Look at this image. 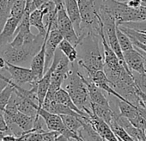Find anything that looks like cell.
<instances>
[{
    "label": "cell",
    "mask_w": 146,
    "mask_h": 141,
    "mask_svg": "<svg viewBox=\"0 0 146 141\" xmlns=\"http://www.w3.org/2000/svg\"><path fill=\"white\" fill-rule=\"evenodd\" d=\"M101 35L89 33L84 36L78 44L79 47L78 63L84 70H98L104 68V56L100 51Z\"/></svg>",
    "instance_id": "cell-1"
},
{
    "label": "cell",
    "mask_w": 146,
    "mask_h": 141,
    "mask_svg": "<svg viewBox=\"0 0 146 141\" xmlns=\"http://www.w3.org/2000/svg\"><path fill=\"white\" fill-rule=\"evenodd\" d=\"M64 90L69 93L73 102L78 108L84 111L86 108H91V101L90 92L83 78V73L78 60L70 63V70L64 82Z\"/></svg>",
    "instance_id": "cell-2"
},
{
    "label": "cell",
    "mask_w": 146,
    "mask_h": 141,
    "mask_svg": "<svg viewBox=\"0 0 146 141\" xmlns=\"http://www.w3.org/2000/svg\"><path fill=\"white\" fill-rule=\"evenodd\" d=\"M46 36L38 33L36 38L29 43H25L20 47H12L7 43L0 47V55L6 61L17 65H24L31 63L35 55L40 51Z\"/></svg>",
    "instance_id": "cell-3"
},
{
    "label": "cell",
    "mask_w": 146,
    "mask_h": 141,
    "mask_svg": "<svg viewBox=\"0 0 146 141\" xmlns=\"http://www.w3.org/2000/svg\"><path fill=\"white\" fill-rule=\"evenodd\" d=\"M55 4L57 6L56 29L63 35L64 39L69 41L74 47H78L81 40L76 32L70 17L67 14L63 0H57Z\"/></svg>",
    "instance_id": "cell-4"
},
{
    "label": "cell",
    "mask_w": 146,
    "mask_h": 141,
    "mask_svg": "<svg viewBox=\"0 0 146 141\" xmlns=\"http://www.w3.org/2000/svg\"><path fill=\"white\" fill-rule=\"evenodd\" d=\"M70 70V62L68 59V58L63 53L54 70L52 73L50 87L44 102H51L53 100V96L55 92L58 90L60 88H62V85L64 84V82L69 74Z\"/></svg>",
    "instance_id": "cell-5"
},
{
    "label": "cell",
    "mask_w": 146,
    "mask_h": 141,
    "mask_svg": "<svg viewBox=\"0 0 146 141\" xmlns=\"http://www.w3.org/2000/svg\"><path fill=\"white\" fill-rule=\"evenodd\" d=\"M38 114L40 115L48 130L50 131H57L60 134L64 135L67 140H78V141H82L81 138L72 132L71 131H70L64 125L61 116L58 114H54V113H51L47 110H46L43 108H40L38 111Z\"/></svg>",
    "instance_id": "cell-6"
},
{
    "label": "cell",
    "mask_w": 146,
    "mask_h": 141,
    "mask_svg": "<svg viewBox=\"0 0 146 141\" xmlns=\"http://www.w3.org/2000/svg\"><path fill=\"white\" fill-rule=\"evenodd\" d=\"M5 70L9 72L11 80L20 86H23L25 84H29L30 87H32L37 85L40 80V78L36 76L31 68L17 65L6 61Z\"/></svg>",
    "instance_id": "cell-7"
},
{
    "label": "cell",
    "mask_w": 146,
    "mask_h": 141,
    "mask_svg": "<svg viewBox=\"0 0 146 141\" xmlns=\"http://www.w3.org/2000/svg\"><path fill=\"white\" fill-rule=\"evenodd\" d=\"M84 111L89 114L92 126H94L96 131L99 133V135L102 138L103 140L119 141L118 138L115 136V134L112 131L110 126L103 119L99 117L91 108H86Z\"/></svg>",
    "instance_id": "cell-8"
},
{
    "label": "cell",
    "mask_w": 146,
    "mask_h": 141,
    "mask_svg": "<svg viewBox=\"0 0 146 141\" xmlns=\"http://www.w3.org/2000/svg\"><path fill=\"white\" fill-rule=\"evenodd\" d=\"M64 39L63 35L57 29H51L46 42V62H45V72L51 66L57 48Z\"/></svg>",
    "instance_id": "cell-9"
},
{
    "label": "cell",
    "mask_w": 146,
    "mask_h": 141,
    "mask_svg": "<svg viewBox=\"0 0 146 141\" xmlns=\"http://www.w3.org/2000/svg\"><path fill=\"white\" fill-rule=\"evenodd\" d=\"M101 37H102V44L103 47V56H104V64H105L104 66L113 70H117L119 69L121 66H124L121 61L119 60V57L115 53V52L108 44L106 36L104 35V29H102L101 32Z\"/></svg>",
    "instance_id": "cell-10"
},
{
    "label": "cell",
    "mask_w": 146,
    "mask_h": 141,
    "mask_svg": "<svg viewBox=\"0 0 146 141\" xmlns=\"http://www.w3.org/2000/svg\"><path fill=\"white\" fill-rule=\"evenodd\" d=\"M123 55H124L125 63L131 70H133V72L140 73V74L146 73V68L144 65L143 59L141 53L135 48V47L133 49L128 52L123 53Z\"/></svg>",
    "instance_id": "cell-11"
},
{
    "label": "cell",
    "mask_w": 146,
    "mask_h": 141,
    "mask_svg": "<svg viewBox=\"0 0 146 141\" xmlns=\"http://www.w3.org/2000/svg\"><path fill=\"white\" fill-rule=\"evenodd\" d=\"M52 29V24H49L47 27V34L46 35L45 41L42 44L41 48L40 51L35 55L33 58L31 63H30V68L33 70V72L36 74V76L40 79L44 73H45V62H46V38L48 36V34Z\"/></svg>",
    "instance_id": "cell-12"
},
{
    "label": "cell",
    "mask_w": 146,
    "mask_h": 141,
    "mask_svg": "<svg viewBox=\"0 0 146 141\" xmlns=\"http://www.w3.org/2000/svg\"><path fill=\"white\" fill-rule=\"evenodd\" d=\"M64 5L68 16L70 17L73 25H74L76 32L79 36L80 32H81L82 19H81L80 10H79L78 0H64Z\"/></svg>",
    "instance_id": "cell-13"
},
{
    "label": "cell",
    "mask_w": 146,
    "mask_h": 141,
    "mask_svg": "<svg viewBox=\"0 0 146 141\" xmlns=\"http://www.w3.org/2000/svg\"><path fill=\"white\" fill-rule=\"evenodd\" d=\"M83 78H84V81L88 87L91 102L95 103V104H98V105L106 106V107H111L110 102L102 93V90L99 86H97L96 84H94L90 80L87 79L84 76V74H83Z\"/></svg>",
    "instance_id": "cell-14"
},
{
    "label": "cell",
    "mask_w": 146,
    "mask_h": 141,
    "mask_svg": "<svg viewBox=\"0 0 146 141\" xmlns=\"http://www.w3.org/2000/svg\"><path fill=\"white\" fill-rule=\"evenodd\" d=\"M21 20L15 17L11 16L9 17L3 30L0 33V47L7 43H10L13 40L16 30Z\"/></svg>",
    "instance_id": "cell-15"
},
{
    "label": "cell",
    "mask_w": 146,
    "mask_h": 141,
    "mask_svg": "<svg viewBox=\"0 0 146 141\" xmlns=\"http://www.w3.org/2000/svg\"><path fill=\"white\" fill-rule=\"evenodd\" d=\"M116 120H117V122L120 126H122L125 128V130L128 132V134L133 138V141H143V140H145V136H144L143 132L142 130L137 128L130 121L129 119H127L125 116H122L119 113L117 114Z\"/></svg>",
    "instance_id": "cell-16"
},
{
    "label": "cell",
    "mask_w": 146,
    "mask_h": 141,
    "mask_svg": "<svg viewBox=\"0 0 146 141\" xmlns=\"http://www.w3.org/2000/svg\"><path fill=\"white\" fill-rule=\"evenodd\" d=\"M53 100L55 102H59V103H62L64 105L68 106L69 108H70L73 110H75L76 112H78L80 114H84V115L87 114L86 112L82 111L78 108V106L74 102H73V101H72L71 97L70 96L69 93L63 88H60L58 90H57L55 92V94L53 96Z\"/></svg>",
    "instance_id": "cell-17"
},
{
    "label": "cell",
    "mask_w": 146,
    "mask_h": 141,
    "mask_svg": "<svg viewBox=\"0 0 146 141\" xmlns=\"http://www.w3.org/2000/svg\"><path fill=\"white\" fill-rule=\"evenodd\" d=\"M91 109L102 119H103L108 125L116 118L118 112L114 111L111 107H106L91 102Z\"/></svg>",
    "instance_id": "cell-18"
},
{
    "label": "cell",
    "mask_w": 146,
    "mask_h": 141,
    "mask_svg": "<svg viewBox=\"0 0 146 141\" xmlns=\"http://www.w3.org/2000/svg\"><path fill=\"white\" fill-rule=\"evenodd\" d=\"M35 117L29 116L26 114H23L20 111H18L14 118L13 121L16 123L23 131H30L34 128V124H35Z\"/></svg>",
    "instance_id": "cell-19"
},
{
    "label": "cell",
    "mask_w": 146,
    "mask_h": 141,
    "mask_svg": "<svg viewBox=\"0 0 146 141\" xmlns=\"http://www.w3.org/2000/svg\"><path fill=\"white\" fill-rule=\"evenodd\" d=\"M58 48L68 58L70 63L75 62L78 59V52L77 51V47L73 46L69 41L66 39H63L59 43Z\"/></svg>",
    "instance_id": "cell-20"
},
{
    "label": "cell",
    "mask_w": 146,
    "mask_h": 141,
    "mask_svg": "<svg viewBox=\"0 0 146 141\" xmlns=\"http://www.w3.org/2000/svg\"><path fill=\"white\" fill-rule=\"evenodd\" d=\"M60 116H61L65 126L72 132H74L78 135V132L83 126V124H82L81 120H79L78 116L70 115V114H61Z\"/></svg>",
    "instance_id": "cell-21"
},
{
    "label": "cell",
    "mask_w": 146,
    "mask_h": 141,
    "mask_svg": "<svg viewBox=\"0 0 146 141\" xmlns=\"http://www.w3.org/2000/svg\"><path fill=\"white\" fill-rule=\"evenodd\" d=\"M116 32H117L118 41H119L120 48H121L123 53L128 52V51L134 48V45L132 44L131 38L125 32H123L118 25L116 27Z\"/></svg>",
    "instance_id": "cell-22"
},
{
    "label": "cell",
    "mask_w": 146,
    "mask_h": 141,
    "mask_svg": "<svg viewBox=\"0 0 146 141\" xmlns=\"http://www.w3.org/2000/svg\"><path fill=\"white\" fill-rule=\"evenodd\" d=\"M109 126L112 131L113 132V133L115 134V136L118 138L119 141H131V140L133 141V138L128 134V132L125 130V128L117 122L116 118L109 124Z\"/></svg>",
    "instance_id": "cell-23"
},
{
    "label": "cell",
    "mask_w": 146,
    "mask_h": 141,
    "mask_svg": "<svg viewBox=\"0 0 146 141\" xmlns=\"http://www.w3.org/2000/svg\"><path fill=\"white\" fill-rule=\"evenodd\" d=\"M14 90H15V86L12 81L11 84H8V85L4 90L0 91V113L4 112Z\"/></svg>",
    "instance_id": "cell-24"
},
{
    "label": "cell",
    "mask_w": 146,
    "mask_h": 141,
    "mask_svg": "<svg viewBox=\"0 0 146 141\" xmlns=\"http://www.w3.org/2000/svg\"><path fill=\"white\" fill-rule=\"evenodd\" d=\"M10 17L11 9L9 7V0H0V33Z\"/></svg>",
    "instance_id": "cell-25"
},
{
    "label": "cell",
    "mask_w": 146,
    "mask_h": 141,
    "mask_svg": "<svg viewBox=\"0 0 146 141\" xmlns=\"http://www.w3.org/2000/svg\"><path fill=\"white\" fill-rule=\"evenodd\" d=\"M26 3H27V0H17L11 7V16L22 20L25 13Z\"/></svg>",
    "instance_id": "cell-26"
},
{
    "label": "cell",
    "mask_w": 146,
    "mask_h": 141,
    "mask_svg": "<svg viewBox=\"0 0 146 141\" xmlns=\"http://www.w3.org/2000/svg\"><path fill=\"white\" fill-rule=\"evenodd\" d=\"M118 26L129 37L134 38V39L137 40L138 41H140V42H142V43H143V44L146 45V34L145 33L139 32V31L134 30L132 29H130V28H127V27H125V26H122V25H118Z\"/></svg>",
    "instance_id": "cell-27"
},
{
    "label": "cell",
    "mask_w": 146,
    "mask_h": 141,
    "mask_svg": "<svg viewBox=\"0 0 146 141\" xmlns=\"http://www.w3.org/2000/svg\"><path fill=\"white\" fill-rule=\"evenodd\" d=\"M133 72L134 80L137 88L140 90H142L144 94H146V73L140 74L135 72Z\"/></svg>",
    "instance_id": "cell-28"
},
{
    "label": "cell",
    "mask_w": 146,
    "mask_h": 141,
    "mask_svg": "<svg viewBox=\"0 0 146 141\" xmlns=\"http://www.w3.org/2000/svg\"><path fill=\"white\" fill-rule=\"evenodd\" d=\"M122 26L132 29L134 30L139 31V32H145L146 31V21L143 22H129V23H124L120 24Z\"/></svg>",
    "instance_id": "cell-29"
},
{
    "label": "cell",
    "mask_w": 146,
    "mask_h": 141,
    "mask_svg": "<svg viewBox=\"0 0 146 141\" xmlns=\"http://www.w3.org/2000/svg\"><path fill=\"white\" fill-rule=\"evenodd\" d=\"M9 130L7 123L5 120L4 114L3 113H0V131H3V132H7Z\"/></svg>",
    "instance_id": "cell-30"
},
{
    "label": "cell",
    "mask_w": 146,
    "mask_h": 141,
    "mask_svg": "<svg viewBox=\"0 0 146 141\" xmlns=\"http://www.w3.org/2000/svg\"><path fill=\"white\" fill-rule=\"evenodd\" d=\"M126 4L131 8H138L142 5V0H129Z\"/></svg>",
    "instance_id": "cell-31"
},
{
    "label": "cell",
    "mask_w": 146,
    "mask_h": 141,
    "mask_svg": "<svg viewBox=\"0 0 146 141\" xmlns=\"http://www.w3.org/2000/svg\"><path fill=\"white\" fill-rule=\"evenodd\" d=\"M32 1H33V3H34V5H35V8L38 9V8H40L42 5H44L45 3H47V2H49V1L56 2L57 0H32Z\"/></svg>",
    "instance_id": "cell-32"
},
{
    "label": "cell",
    "mask_w": 146,
    "mask_h": 141,
    "mask_svg": "<svg viewBox=\"0 0 146 141\" xmlns=\"http://www.w3.org/2000/svg\"><path fill=\"white\" fill-rule=\"evenodd\" d=\"M8 84L9 83L5 79H3V78H0V91H1L2 90H4L8 85Z\"/></svg>",
    "instance_id": "cell-33"
},
{
    "label": "cell",
    "mask_w": 146,
    "mask_h": 141,
    "mask_svg": "<svg viewBox=\"0 0 146 141\" xmlns=\"http://www.w3.org/2000/svg\"><path fill=\"white\" fill-rule=\"evenodd\" d=\"M137 94L139 95V96L141 97V99L143 100V102H144V104L146 105V94H144L142 90H140L138 88H137Z\"/></svg>",
    "instance_id": "cell-34"
},
{
    "label": "cell",
    "mask_w": 146,
    "mask_h": 141,
    "mask_svg": "<svg viewBox=\"0 0 146 141\" xmlns=\"http://www.w3.org/2000/svg\"><path fill=\"white\" fill-rule=\"evenodd\" d=\"M135 48L141 53V55H142V57H143V61H144V65H145V68H146V53L144 52V51H143L142 49H140V48H138V47H135Z\"/></svg>",
    "instance_id": "cell-35"
},
{
    "label": "cell",
    "mask_w": 146,
    "mask_h": 141,
    "mask_svg": "<svg viewBox=\"0 0 146 141\" xmlns=\"http://www.w3.org/2000/svg\"><path fill=\"white\" fill-rule=\"evenodd\" d=\"M6 65V60L0 55V69H5Z\"/></svg>",
    "instance_id": "cell-36"
},
{
    "label": "cell",
    "mask_w": 146,
    "mask_h": 141,
    "mask_svg": "<svg viewBox=\"0 0 146 141\" xmlns=\"http://www.w3.org/2000/svg\"><path fill=\"white\" fill-rule=\"evenodd\" d=\"M17 1V0H9V7H10V9L11 10V7H12V5H14V3Z\"/></svg>",
    "instance_id": "cell-37"
},
{
    "label": "cell",
    "mask_w": 146,
    "mask_h": 141,
    "mask_svg": "<svg viewBox=\"0 0 146 141\" xmlns=\"http://www.w3.org/2000/svg\"><path fill=\"white\" fill-rule=\"evenodd\" d=\"M116 1H118V2H121V3H127L129 0H116Z\"/></svg>",
    "instance_id": "cell-38"
},
{
    "label": "cell",
    "mask_w": 146,
    "mask_h": 141,
    "mask_svg": "<svg viewBox=\"0 0 146 141\" xmlns=\"http://www.w3.org/2000/svg\"><path fill=\"white\" fill-rule=\"evenodd\" d=\"M142 5L146 6V0H142Z\"/></svg>",
    "instance_id": "cell-39"
},
{
    "label": "cell",
    "mask_w": 146,
    "mask_h": 141,
    "mask_svg": "<svg viewBox=\"0 0 146 141\" xmlns=\"http://www.w3.org/2000/svg\"><path fill=\"white\" fill-rule=\"evenodd\" d=\"M143 33H145V34H146V31H145V32H143Z\"/></svg>",
    "instance_id": "cell-40"
}]
</instances>
